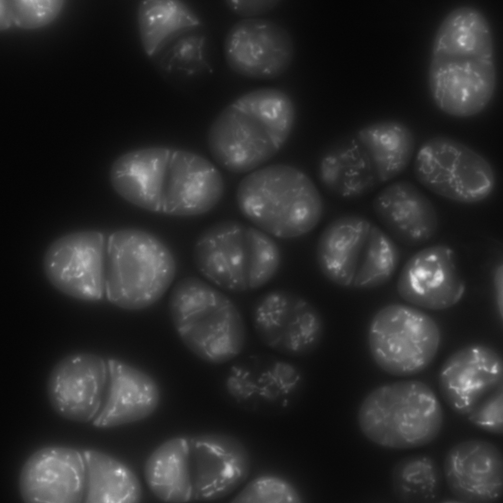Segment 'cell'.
<instances>
[{
    "label": "cell",
    "mask_w": 503,
    "mask_h": 503,
    "mask_svg": "<svg viewBox=\"0 0 503 503\" xmlns=\"http://www.w3.org/2000/svg\"><path fill=\"white\" fill-rule=\"evenodd\" d=\"M294 52L293 39L281 26L270 20L245 18L228 30L224 55L236 73L252 79L268 80L284 73Z\"/></svg>",
    "instance_id": "obj_14"
},
{
    "label": "cell",
    "mask_w": 503,
    "mask_h": 503,
    "mask_svg": "<svg viewBox=\"0 0 503 503\" xmlns=\"http://www.w3.org/2000/svg\"><path fill=\"white\" fill-rule=\"evenodd\" d=\"M316 257L321 273L332 283L346 288L371 289L391 280L400 253L392 238L374 222L346 214L323 229Z\"/></svg>",
    "instance_id": "obj_7"
},
{
    "label": "cell",
    "mask_w": 503,
    "mask_h": 503,
    "mask_svg": "<svg viewBox=\"0 0 503 503\" xmlns=\"http://www.w3.org/2000/svg\"><path fill=\"white\" fill-rule=\"evenodd\" d=\"M303 381L302 371L291 362L272 355L254 354L233 363L222 383L232 402L255 410L287 405Z\"/></svg>",
    "instance_id": "obj_15"
},
{
    "label": "cell",
    "mask_w": 503,
    "mask_h": 503,
    "mask_svg": "<svg viewBox=\"0 0 503 503\" xmlns=\"http://www.w3.org/2000/svg\"><path fill=\"white\" fill-rule=\"evenodd\" d=\"M477 427L495 434L503 432V392L501 387L484 398L468 415Z\"/></svg>",
    "instance_id": "obj_31"
},
{
    "label": "cell",
    "mask_w": 503,
    "mask_h": 503,
    "mask_svg": "<svg viewBox=\"0 0 503 503\" xmlns=\"http://www.w3.org/2000/svg\"><path fill=\"white\" fill-rule=\"evenodd\" d=\"M443 412L432 389L418 380L381 385L359 408L358 420L364 436L381 447L408 449L425 446L440 433Z\"/></svg>",
    "instance_id": "obj_8"
},
{
    "label": "cell",
    "mask_w": 503,
    "mask_h": 503,
    "mask_svg": "<svg viewBox=\"0 0 503 503\" xmlns=\"http://www.w3.org/2000/svg\"><path fill=\"white\" fill-rule=\"evenodd\" d=\"M177 332L195 355L215 365L237 358L244 351L248 338L240 309L217 289L188 325Z\"/></svg>",
    "instance_id": "obj_19"
},
{
    "label": "cell",
    "mask_w": 503,
    "mask_h": 503,
    "mask_svg": "<svg viewBox=\"0 0 503 503\" xmlns=\"http://www.w3.org/2000/svg\"><path fill=\"white\" fill-rule=\"evenodd\" d=\"M196 465L193 502H212L233 492L248 477L250 458L232 435L213 433L191 437Z\"/></svg>",
    "instance_id": "obj_22"
},
{
    "label": "cell",
    "mask_w": 503,
    "mask_h": 503,
    "mask_svg": "<svg viewBox=\"0 0 503 503\" xmlns=\"http://www.w3.org/2000/svg\"><path fill=\"white\" fill-rule=\"evenodd\" d=\"M400 297L412 305L440 310L457 304L465 284L454 251L445 245L423 249L403 266L396 284Z\"/></svg>",
    "instance_id": "obj_17"
},
{
    "label": "cell",
    "mask_w": 503,
    "mask_h": 503,
    "mask_svg": "<svg viewBox=\"0 0 503 503\" xmlns=\"http://www.w3.org/2000/svg\"><path fill=\"white\" fill-rule=\"evenodd\" d=\"M108 378L107 361L100 356L90 352L69 354L58 361L49 374L48 400L63 418L89 422L101 408Z\"/></svg>",
    "instance_id": "obj_16"
},
{
    "label": "cell",
    "mask_w": 503,
    "mask_h": 503,
    "mask_svg": "<svg viewBox=\"0 0 503 503\" xmlns=\"http://www.w3.org/2000/svg\"><path fill=\"white\" fill-rule=\"evenodd\" d=\"M444 475L457 500L466 503H495L503 494V458L501 450L487 441L460 442L447 452Z\"/></svg>",
    "instance_id": "obj_21"
},
{
    "label": "cell",
    "mask_w": 503,
    "mask_h": 503,
    "mask_svg": "<svg viewBox=\"0 0 503 503\" xmlns=\"http://www.w3.org/2000/svg\"><path fill=\"white\" fill-rule=\"evenodd\" d=\"M108 382L101 408L93 420L107 428L142 420L157 409L160 391L156 381L142 370L115 359L107 360Z\"/></svg>",
    "instance_id": "obj_23"
},
{
    "label": "cell",
    "mask_w": 503,
    "mask_h": 503,
    "mask_svg": "<svg viewBox=\"0 0 503 503\" xmlns=\"http://www.w3.org/2000/svg\"><path fill=\"white\" fill-rule=\"evenodd\" d=\"M84 485L82 452L64 446L35 451L24 464L19 479L21 497L28 503H80Z\"/></svg>",
    "instance_id": "obj_18"
},
{
    "label": "cell",
    "mask_w": 503,
    "mask_h": 503,
    "mask_svg": "<svg viewBox=\"0 0 503 503\" xmlns=\"http://www.w3.org/2000/svg\"><path fill=\"white\" fill-rule=\"evenodd\" d=\"M412 152L408 135L398 124L390 119L375 121L326 147L318 161L317 176L328 193L356 198L401 173Z\"/></svg>",
    "instance_id": "obj_4"
},
{
    "label": "cell",
    "mask_w": 503,
    "mask_h": 503,
    "mask_svg": "<svg viewBox=\"0 0 503 503\" xmlns=\"http://www.w3.org/2000/svg\"><path fill=\"white\" fill-rule=\"evenodd\" d=\"M85 466L84 502L135 503L140 502L141 486L135 473L109 454L94 449L82 452Z\"/></svg>",
    "instance_id": "obj_25"
},
{
    "label": "cell",
    "mask_w": 503,
    "mask_h": 503,
    "mask_svg": "<svg viewBox=\"0 0 503 503\" xmlns=\"http://www.w3.org/2000/svg\"><path fill=\"white\" fill-rule=\"evenodd\" d=\"M295 118L294 104L283 91L262 87L248 91L224 108L211 124L209 151L225 170L250 171L281 149Z\"/></svg>",
    "instance_id": "obj_3"
},
{
    "label": "cell",
    "mask_w": 503,
    "mask_h": 503,
    "mask_svg": "<svg viewBox=\"0 0 503 503\" xmlns=\"http://www.w3.org/2000/svg\"><path fill=\"white\" fill-rule=\"evenodd\" d=\"M295 488L278 475L265 474L251 480L230 501L232 503H299Z\"/></svg>",
    "instance_id": "obj_28"
},
{
    "label": "cell",
    "mask_w": 503,
    "mask_h": 503,
    "mask_svg": "<svg viewBox=\"0 0 503 503\" xmlns=\"http://www.w3.org/2000/svg\"><path fill=\"white\" fill-rule=\"evenodd\" d=\"M116 193L143 209L188 217L205 214L219 202L224 181L218 169L196 153L166 147L119 156L110 171Z\"/></svg>",
    "instance_id": "obj_1"
},
{
    "label": "cell",
    "mask_w": 503,
    "mask_h": 503,
    "mask_svg": "<svg viewBox=\"0 0 503 503\" xmlns=\"http://www.w3.org/2000/svg\"><path fill=\"white\" fill-rule=\"evenodd\" d=\"M414 173L427 189L463 203L480 202L492 193L494 170L478 153L455 140L436 136L425 141L416 157Z\"/></svg>",
    "instance_id": "obj_11"
},
{
    "label": "cell",
    "mask_w": 503,
    "mask_h": 503,
    "mask_svg": "<svg viewBox=\"0 0 503 503\" xmlns=\"http://www.w3.org/2000/svg\"><path fill=\"white\" fill-rule=\"evenodd\" d=\"M176 268L172 252L154 234L134 228L116 230L106 246L107 298L126 310L147 308L168 289Z\"/></svg>",
    "instance_id": "obj_9"
},
{
    "label": "cell",
    "mask_w": 503,
    "mask_h": 503,
    "mask_svg": "<svg viewBox=\"0 0 503 503\" xmlns=\"http://www.w3.org/2000/svg\"><path fill=\"white\" fill-rule=\"evenodd\" d=\"M503 265H499L495 270L494 285L497 303L502 315L503 311Z\"/></svg>",
    "instance_id": "obj_34"
},
{
    "label": "cell",
    "mask_w": 503,
    "mask_h": 503,
    "mask_svg": "<svg viewBox=\"0 0 503 503\" xmlns=\"http://www.w3.org/2000/svg\"><path fill=\"white\" fill-rule=\"evenodd\" d=\"M138 21L144 50L152 56L174 35L198 26L197 15L177 0H146L139 4Z\"/></svg>",
    "instance_id": "obj_26"
},
{
    "label": "cell",
    "mask_w": 503,
    "mask_h": 503,
    "mask_svg": "<svg viewBox=\"0 0 503 503\" xmlns=\"http://www.w3.org/2000/svg\"><path fill=\"white\" fill-rule=\"evenodd\" d=\"M62 0H12L13 23L24 29H35L52 22L62 9Z\"/></svg>",
    "instance_id": "obj_30"
},
{
    "label": "cell",
    "mask_w": 503,
    "mask_h": 503,
    "mask_svg": "<svg viewBox=\"0 0 503 503\" xmlns=\"http://www.w3.org/2000/svg\"><path fill=\"white\" fill-rule=\"evenodd\" d=\"M236 201L241 213L255 227L282 239L309 232L324 212L322 198L311 178L285 164L268 166L245 177Z\"/></svg>",
    "instance_id": "obj_5"
},
{
    "label": "cell",
    "mask_w": 503,
    "mask_h": 503,
    "mask_svg": "<svg viewBox=\"0 0 503 503\" xmlns=\"http://www.w3.org/2000/svg\"><path fill=\"white\" fill-rule=\"evenodd\" d=\"M279 1L278 0H225L224 2L226 6L236 15L246 18H251L271 10Z\"/></svg>",
    "instance_id": "obj_32"
},
{
    "label": "cell",
    "mask_w": 503,
    "mask_h": 503,
    "mask_svg": "<svg viewBox=\"0 0 503 503\" xmlns=\"http://www.w3.org/2000/svg\"><path fill=\"white\" fill-rule=\"evenodd\" d=\"M204 38L192 34L178 39L160 61L162 68L168 71H179L187 75L202 69L206 63L203 55Z\"/></svg>",
    "instance_id": "obj_29"
},
{
    "label": "cell",
    "mask_w": 503,
    "mask_h": 503,
    "mask_svg": "<svg viewBox=\"0 0 503 503\" xmlns=\"http://www.w3.org/2000/svg\"><path fill=\"white\" fill-rule=\"evenodd\" d=\"M443 475L435 459L422 454L402 458L391 474L394 495L400 502L431 503L436 501L442 489Z\"/></svg>",
    "instance_id": "obj_27"
},
{
    "label": "cell",
    "mask_w": 503,
    "mask_h": 503,
    "mask_svg": "<svg viewBox=\"0 0 503 503\" xmlns=\"http://www.w3.org/2000/svg\"><path fill=\"white\" fill-rule=\"evenodd\" d=\"M106 240L95 230L62 236L48 248L45 275L62 293L85 301L101 300L105 293Z\"/></svg>",
    "instance_id": "obj_13"
},
{
    "label": "cell",
    "mask_w": 503,
    "mask_h": 503,
    "mask_svg": "<svg viewBox=\"0 0 503 503\" xmlns=\"http://www.w3.org/2000/svg\"><path fill=\"white\" fill-rule=\"evenodd\" d=\"M251 318L260 341L288 357L310 354L319 346L324 333L317 309L306 299L286 290L261 295L252 307Z\"/></svg>",
    "instance_id": "obj_12"
},
{
    "label": "cell",
    "mask_w": 503,
    "mask_h": 503,
    "mask_svg": "<svg viewBox=\"0 0 503 503\" xmlns=\"http://www.w3.org/2000/svg\"><path fill=\"white\" fill-rule=\"evenodd\" d=\"M494 45L490 24L469 5L451 10L435 36L428 69L433 101L443 112L465 118L482 112L496 85Z\"/></svg>",
    "instance_id": "obj_2"
},
{
    "label": "cell",
    "mask_w": 503,
    "mask_h": 503,
    "mask_svg": "<svg viewBox=\"0 0 503 503\" xmlns=\"http://www.w3.org/2000/svg\"><path fill=\"white\" fill-rule=\"evenodd\" d=\"M193 259L208 280L228 292L259 289L278 272L281 261L276 242L260 229L235 220L222 221L197 238Z\"/></svg>",
    "instance_id": "obj_6"
},
{
    "label": "cell",
    "mask_w": 503,
    "mask_h": 503,
    "mask_svg": "<svg viewBox=\"0 0 503 503\" xmlns=\"http://www.w3.org/2000/svg\"><path fill=\"white\" fill-rule=\"evenodd\" d=\"M12 22L11 0H0V30L8 28Z\"/></svg>",
    "instance_id": "obj_33"
},
{
    "label": "cell",
    "mask_w": 503,
    "mask_h": 503,
    "mask_svg": "<svg viewBox=\"0 0 503 503\" xmlns=\"http://www.w3.org/2000/svg\"><path fill=\"white\" fill-rule=\"evenodd\" d=\"M501 356L493 348L472 344L450 355L440 370V392L454 412L468 415L484 398L503 387Z\"/></svg>",
    "instance_id": "obj_20"
},
{
    "label": "cell",
    "mask_w": 503,
    "mask_h": 503,
    "mask_svg": "<svg viewBox=\"0 0 503 503\" xmlns=\"http://www.w3.org/2000/svg\"><path fill=\"white\" fill-rule=\"evenodd\" d=\"M372 207L389 235L409 246L430 239L438 227L436 210L430 200L413 184L398 181L381 190Z\"/></svg>",
    "instance_id": "obj_24"
},
{
    "label": "cell",
    "mask_w": 503,
    "mask_h": 503,
    "mask_svg": "<svg viewBox=\"0 0 503 503\" xmlns=\"http://www.w3.org/2000/svg\"><path fill=\"white\" fill-rule=\"evenodd\" d=\"M367 341L376 365L387 373L408 376L425 369L439 349L440 333L435 321L414 307L385 306L372 318Z\"/></svg>",
    "instance_id": "obj_10"
}]
</instances>
